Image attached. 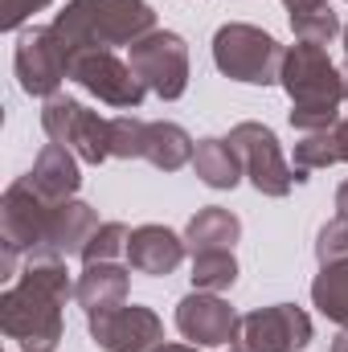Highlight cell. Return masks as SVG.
Returning a JSON list of instances; mask_svg holds the SVG:
<instances>
[{"label": "cell", "mask_w": 348, "mask_h": 352, "mask_svg": "<svg viewBox=\"0 0 348 352\" xmlns=\"http://www.w3.org/2000/svg\"><path fill=\"white\" fill-rule=\"evenodd\" d=\"M283 54L287 50L266 29L246 21H230L213 33V66L246 87H274L283 70Z\"/></svg>", "instance_id": "cell-4"}, {"label": "cell", "mask_w": 348, "mask_h": 352, "mask_svg": "<svg viewBox=\"0 0 348 352\" xmlns=\"http://www.w3.org/2000/svg\"><path fill=\"white\" fill-rule=\"evenodd\" d=\"M74 299L83 303L87 316L127 303V270L119 263H87V270L74 283Z\"/></svg>", "instance_id": "cell-18"}, {"label": "cell", "mask_w": 348, "mask_h": 352, "mask_svg": "<svg viewBox=\"0 0 348 352\" xmlns=\"http://www.w3.org/2000/svg\"><path fill=\"white\" fill-rule=\"evenodd\" d=\"M70 82H78L83 90H90L98 102L119 107V111H135L144 102L148 87L140 82V74L131 70V62L115 58L111 50H87L70 58Z\"/></svg>", "instance_id": "cell-9"}, {"label": "cell", "mask_w": 348, "mask_h": 352, "mask_svg": "<svg viewBox=\"0 0 348 352\" xmlns=\"http://www.w3.org/2000/svg\"><path fill=\"white\" fill-rule=\"evenodd\" d=\"M242 238V221L238 213L221 209V205H205L188 217L184 226V246L188 254H213V250H234Z\"/></svg>", "instance_id": "cell-17"}, {"label": "cell", "mask_w": 348, "mask_h": 352, "mask_svg": "<svg viewBox=\"0 0 348 352\" xmlns=\"http://www.w3.org/2000/svg\"><path fill=\"white\" fill-rule=\"evenodd\" d=\"M230 352H246V349H234V344H230Z\"/></svg>", "instance_id": "cell-34"}, {"label": "cell", "mask_w": 348, "mask_h": 352, "mask_svg": "<svg viewBox=\"0 0 348 352\" xmlns=\"http://www.w3.org/2000/svg\"><path fill=\"white\" fill-rule=\"evenodd\" d=\"M312 303L320 307L324 320L348 328V263L320 266V274L312 283Z\"/></svg>", "instance_id": "cell-22"}, {"label": "cell", "mask_w": 348, "mask_h": 352, "mask_svg": "<svg viewBox=\"0 0 348 352\" xmlns=\"http://www.w3.org/2000/svg\"><path fill=\"white\" fill-rule=\"evenodd\" d=\"M246 352H299L312 344V316L295 303H274L242 316V340Z\"/></svg>", "instance_id": "cell-13"}, {"label": "cell", "mask_w": 348, "mask_h": 352, "mask_svg": "<svg viewBox=\"0 0 348 352\" xmlns=\"http://www.w3.org/2000/svg\"><path fill=\"white\" fill-rule=\"evenodd\" d=\"M176 332L197 349H221L242 340V316L213 291H193L176 303Z\"/></svg>", "instance_id": "cell-12"}, {"label": "cell", "mask_w": 348, "mask_h": 352, "mask_svg": "<svg viewBox=\"0 0 348 352\" xmlns=\"http://www.w3.org/2000/svg\"><path fill=\"white\" fill-rule=\"evenodd\" d=\"M29 184L50 201V205H62V201H74V192L83 188V168H78V156L62 144H45L29 168Z\"/></svg>", "instance_id": "cell-16"}, {"label": "cell", "mask_w": 348, "mask_h": 352, "mask_svg": "<svg viewBox=\"0 0 348 352\" xmlns=\"http://www.w3.org/2000/svg\"><path fill=\"white\" fill-rule=\"evenodd\" d=\"M283 4H287V8H291V4H307V0H283Z\"/></svg>", "instance_id": "cell-33"}, {"label": "cell", "mask_w": 348, "mask_h": 352, "mask_svg": "<svg viewBox=\"0 0 348 352\" xmlns=\"http://www.w3.org/2000/svg\"><path fill=\"white\" fill-rule=\"evenodd\" d=\"M12 74L25 94L37 98H54L58 87L70 78V50L58 37L54 25H33L17 33V50H12Z\"/></svg>", "instance_id": "cell-7"}, {"label": "cell", "mask_w": 348, "mask_h": 352, "mask_svg": "<svg viewBox=\"0 0 348 352\" xmlns=\"http://www.w3.org/2000/svg\"><path fill=\"white\" fill-rule=\"evenodd\" d=\"M90 340L107 352H160L164 349V320L152 307L119 303L87 316Z\"/></svg>", "instance_id": "cell-10"}, {"label": "cell", "mask_w": 348, "mask_h": 352, "mask_svg": "<svg viewBox=\"0 0 348 352\" xmlns=\"http://www.w3.org/2000/svg\"><path fill=\"white\" fill-rule=\"evenodd\" d=\"M287 21H291V33L295 41H312V45H328L332 37L345 33L336 8L328 0H307V4H291L287 8Z\"/></svg>", "instance_id": "cell-21"}, {"label": "cell", "mask_w": 348, "mask_h": 352, "mask_svg": "<svg viewBox=\"0 0 348 352\" xmlns=\"http://www.w3.org/2000/svg\"><path fill=\"white\" fill-rule=\"evenodd\" d=\"M230 144L234 152L242 156V168L250 176V184L259 188L262 197H287L291 184H295V168L283 160V148H279V135L266 127V123H238L230 131Z\"/></svg>", "instance_id": "cell-11"}, {"label": "cell", "mask_w": 348, "mask_h": 352, "mask_svg": "<svg viewBox=\"0 0 348 352\" xmlns=\"http://www.w3.org/2000/svg\"><path fill=\"white\" fill-rule=\"evenodd\" d=\"M328 352H348V328H340V336L332 340V349Z\"/></svg>", "instance_id": "cell-30"}, {"label": "cell", "mask_w": 348, "mask_h": 352, "mask_svg": "<svg viewBox=\"0 0 348 352\" xmlns=\"http://www.w3.org/2000/svg\"><path fill=\"white\" fill-rule=\"evenodd\" d=\"M184 254H188L184 238L173 234L168 226H135L131 238H127V263H131V270L152 274V278L173 274L176 266L184 263Z\"/></svg>", "instance_id": "cell-15"}, {"label": "cell", "mask_w": 348, "mask_h": 352, "mask_svg": "<svg viewBox=\"0 0 348 352\" xmlns=\"http://www.w3.org/2000/svg\"><path fill=\"white\" fill-rule=\"evenodd\" d=\"M74 295L66 263H29L0 295V328L25 352H54L66 336L62 307Z\"/></svg>", "instance_id": "cell-1"}, {"label": "cell", "mask_w": 348, "mask_h": 352, "mask_svg": "<svg viewBox=\"0 0 348 352\" xmlns=\"http://www.w3.org/2000/svg\"><path fill=\"white\" fill-rule=\"evenodd\" d=\"M340 37H345V70H348V29L340 33Z\"/></svg>", "instance_id": "cell-32"}, {"label": "cell", "mask_w": 348, "mask_h": 352, "mask_svg": "<svg viewBox=\"0 0 348 352\" xmlns=\"http://www.w3.org/2000/svg\"><path fill=\"white\" fill-rule=\"evenodd\" d=\"M279 87L291 98V127L312 135V131H332L345 115V74L332 66L324 45L312 41H295L283 54V70H279Z\"/></svg>", "instance_id": "cell-2"}, {"label": "cell", "mask_w": 348, "mask_h": 352, "mask_svg": "<svg viewBox=\"0 0 348 352\" xmlns=\"http://www.w3.org/2000/svg\"><path fill=\"white\" fill-rule=\"evenodd\" d=\"M160 352H201V349L197 344H164Z\"/></svg>", "instance_id": "cell-31"}, {"label": "cell", "mask_w": 348, "mask_h": 352, "mask_svg": "<svg viewBox=\"0 0 348 352\" xmlns=\"http://www.w3.org/2000/svg\"><path fill=\"white\" fill-rule=\"evenodd\" d=\"M127 238H131V230H127L123 221H102V226L94 230V238L87 242L83 258H87V263H115L119 254H127Z\"/></svg>", "instance_id": "cell-25"}, {"label": "cell", "mask_w": 348, "mask_h": 352, "mask_svg": "<svg viewBox=\"0 0 348 352\" xmlns=\"http://www.w3.org/2000/svg\"><path fill=\"white\" fill-rule=\"evenodd\" d=\"M238 283V258L234 250H213V254H193V287L197 291H226Z\"/></svg>", "instance_id": "cell-23"}, {"label": "cell", "mask_w": 348, "mask_h": 352, "mask_svg": "<svg viewBox=\"0 0 348 352\" xmlns=\"http://www.w3.org/2000/svg\"><path fill=\"white\" fill-rule=\"evenodd\" d=\"M193 173H197L201 184H209V188H234V184L246 176V168H242V156L234 152L230 140L209 135V140H201L197 152H193Z\"/></svg>", "instance_id": "cell-20"}, {"label": "cell", "mask_w": 348, "mask_h": 352, "mask_svg": "<svg viewBox=\"0 0 348 352\" xmlns=\"http://www.w3.org/2000/svg\"><path fill=\"white\" fill-rule=\"evenodd\" d=\"M98 226L102 221H98V213L90 209L87 201H62V205H54L45 238H41V250L29 263H66V258L83 254Z\"/></svg>", "instance_id": "cell-14"}, {"label": "cell", "mask_w": 348, "mask_h": 352, "mask_svg": "<svg viewBox=\"0 0 348 352\" xmlns=\"http://www.w3.org/2000/svg\"><path fill=\"white\" fill-rule=\"evenodd\" d=\"M41 127H45L50 144L70 148L83 164H94L98 168L102 160H111V119H102L98 111L83 107L78 98H66V94L45 98Z\"/></svg>", "instance_id": "cell-6"}, {"label": "cell", "mask_w": 348, "mask_h": 352, "mask_svg": "<svg viewBox=\"0 0 348 352\" xmlns=\"http://www.w3.org/2000/svg\"><path fill=\"white\" fill-rule=\"evenodd\" d=\"M316 258H320V266L348 263V221L345 217H332V221L316 234Z\"/></svg>", "instance_id": "cell-26"}, {"label": "cell", "mask_w": 348, "mask_h": 352, "mask_svg": "<svg viewBox=\"0 0 348 352\" xmlns=\"http://www.w3.org/2000/svg\"><path fill=\"white\" fill-rule=\"evenodd\" d=\"M144 131H148V119H135V115L111 119V156L115 160H144Z\"/></svg>", "instance_id": "cell-24"}, {"label": "cell", "mask_w": 348, "mask_h": 352, "mask_svg": "<svg viewBox=\"0 0 348 352\" xmlns=\"http://www.w3.org/2000/svg\"><path fill=\"white\" fill-rule=\"evenodd\" d=\"M193 152H197V144H193V135L180 123H168V119L148 123V131H144V160L152 168L176 173V168L193 164Z\"/></svg>", "instance_id": "cell-19"}, {"label": "cell", "mask_w": 348, "mask_h": 352, "mask_svg": "<svg viewBox=\"0 0 348 352\" xmlns=\"http://www.w3.org/2000/svg\"><path fill=\"white\" fill-rule=\"evenodd\" d=\"M54 29L66 41L70 58L115 45L131 50L156 29V12L148 0H66V8L54 16Z\"/></svg>", "instance_id": "cell-3"}, {"label": "cell", "mask_w": 348, "mask_h": 352, "mask_svg": "<svg viewBox=\"0 0 348 352\" xmlns=\"http://www.w3.org/2000/svg\"><path fill=\"white\" fill-rule=\"evenodd\" d=\"M131 70L156 98L176 102L188 90V45L173 29H152L131 45Z\"/></svg>", "instance_id": "cell-8"}, {"label": "cell", "mask_w": 348, "mask_h": 352, "mask_svg": "<svg viewBox=\"0 0 348 352\" xmlns=\"http://www.w3.org/2000/svg\"><path fill=\"white\" fill-rule=\"evenodd\" d=\"M336 217L348 221V180H340V188H336Z\"/></svg>", "instance_id": "cell-29"}, {"label": "cell", "mask_w": 348, "mask_h": 352, "mask_svg": "<svg viewBox=\"0 0 348 352\" xmlns=\"http://www.w3.org/2000/svg\"><path fill=\"white\" fill-rule=\"evenodd\" d=\"M54 205L29 184V176H17L0 197V278H12V266L21 254H37Z\"/></svg>", "instance_id": "cell-5"}, {"label": "cell", "mask_w": 348, "mask_h": 352, "mask_svg": "<svg viewBox=\"0 0 348 352\" xmlns=\"http://www.w3.org/2000/svg\"><path fill=\"white\" fill-rule=\"evenodd\" d=\"M332 135H336V152H340V160L348 164V111H345V119L332 127Z\"/></svg>", "instance_id": "cell-28"}, {"label": "cell", "mask_w": 348, "mask_h": 352, "mask_svg": "<svg viewBox=\"0 0 348 352\" xmlns=\"http://www.w3.org/2000/svg\"><path fill=\"white\" fill-rule=\"evenodd\" d=\"M54 0H0V25L8 29V33H17L33 12H41V8H50Z\"/></svg>", "instance_id": "cell-27"}]
</instances>
